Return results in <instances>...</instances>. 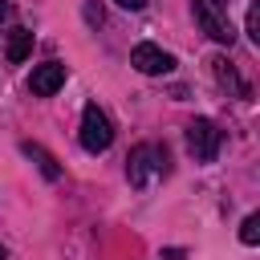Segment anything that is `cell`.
<instances>
[{"label": "cell", "instance_id": "obj_6", "mask_svg": "<svg viewBox=\"0 0 260 260\" xmlns=\"http://www.w3.org/2000/svg\"><path fill=\"white\" fill-rule=\"evenodd\" d=\"M61 85H65V65H61V61H45V65H37L32 77H28V89H32L37 98H53Z\"/></svg>", "mask_w": 260, "mask_h": 260}, {"label": "cell", "instance_id": "obj_1", "mask_svg": "<svg viewBox=\"0 0 260 260\" xmlns=\"http://www.w3.org/2000/svg\"><path fill=\"white\" fill-rule=\"evenodd\" d=\"M162 162H167V154H162L158 146L142 142V146H134L130 158H126V179H130L134 187H150V183L162 175Z\"/></svg>", "mask_w": 260, "mask_h": 260}, {"label": "cell", "instance_id": "obj_13", "mask_svg": "<svg viewBox=\"0 0 260 260\" xmlns=\"http://www.w3.org/2000/svg\"><path fill=\"white\" fill-rule=\"evenodd\" d=\"M122 8H130V12H138V8H146V0H118Z\"/></svg>", "mask_w": 260, "mask_h": 260}, {"label": "cell", "instance_id": "obj_4", "mask_svg": "<svg viewBox=\"0 0 260 260\" xmlns=\"http://www.w3.org/2000/svg\"><path fill=\"white\" fill-rule=\"evenodd\" d=\"M219 142H223V134L215 130L211 118H195V122L187 126V150H191L199 162H211V158L219 154Z\"/></svg>", "mask_w": 260, "mask_h": 260}, {"label": "cell", "instance_id": "obj_5", "mask_svg": "<svg viewBox=\"0 0 260 260\" xmlns=\"http://www.w3.org/2000/svg\"><path fill=\"white\" fill-rule=\"evenodd\" d=\"M130 65H134L138 73H146V77H158V73H171V69H175V57H171V53H162L158 45L142 41V45H134Z\"/></svg>", "mask_w": 260, "mask_h": 260}, {"label": "cell", "instance_id": "obj_14", "mask_svg": "<svg viewBox=\"0 0 260 260\" xmlns=\"http://www.w3.org/2000/svg\"><path fill=\"white\" fill-rule=\"evenodd\" d=\"M0 260H4V248H0Z\"/></svg>", "mask_w": 260, "mask_h": 260}, {"label": "cell", "instance_id": "obj_8", "mask_svg": "<svg viewBox=\"0 0 260 260\" xmlns=\"http://www.w3.org/2000/svg\"><path fill=\"white\" fill-rule=\"evenodd\" d=\"M20 150H24V154H28V158H32L37 167H41V175H45L49 183H53V179H61V167H57V158H53V154H49V150H45L41 142H24Z\"/></svg>", "mask_w": 260, "mask_h": 260}, {"label": "cell", "instance_id": "obj_9", "mask_svg": "<svg viewBox=\"0 0 260 260\" xmlns=\"http://www.w3.org/2000/svg\"><path fill=\"white\" fill-rule=\"evenodd\" d=\"M211 65H215V77H219V85H228V89H236L240 98H252V89H248V85H244V81L236 77V69H232V65L223 61V57H215Z\"/></svg>", "mask_w": 260, "mask_h": 260}, {"label": "cell", "instance_id": "obj_11", "mask_svg": "<svg viewBox=\"0 0 260 260\" xmlns=\"http://www.w3.org/2000/svg\"><path fill=\"white\" fill-rule=\"evenodd\" d=\"M248 37H252V41H260V20H256V4L248 8Z\"/></svg>", "mask_w": 260, "mask_h": 260}, {"label": "cell", "instance_id": "obj_3", "mask_svg": "<svg viewBox=\"0 0 260 260\" xmlns=\"http://www.w3.org/2000/svg\"><path fill=\"white\" fill-rule=\"evenodd\" d=\"M110 142H114L110 118H106L98 106H85V114H81V146H85L89 154H102V150H110Z\"/></svg>", "mask_w": 260, "mask_h": 260}, {"label": "cell", "instance_id": "obj_7", "mask_svg": "<svg viewBox=\"0 0 260 260\" xmlns=\"http://www.w3.org/2000/svg\"><path fill=\"white\" fill-rule=\"evenodd\" d=\"M28 53H32V32H28V28H12V32H8V45H4V57H8L12 65H20Z\"/></svg>", "mask_w": 260, "mask_h": 260}, {"label": "cell", "instance_id": "obj_12", "mask_svg": "<svg viewBox=\"0 0 260 260\" xmlns=\"http://www.w3.org/2000/svg\"><path fill=\"white\" fill-rule=\"evenodd\" d=\"M85 20H89V24H102V8H93V4H85Z\"/></svg>", "mask_w": 260, "mask_h": 260}, {"label": "cell", "instance_id": "obj_2", "mask_svg": "<svg viewBox=\"0 0 260 260\" xmlns=\"http://www.w3.org/2000/svg\"><path fill=\"white\" fill-rule=\"evenodd\" d=\"M191 8H195L199 28H203L211 41H219V45H232V41H236V28H232V20H228L223 0H191Z\"/></svg>", "mask_w": 260, "mask_h": 260}, {"label": "cell", "instance_id": "obj_10", "mask_svg": "<svg viewBox=\"0 0 260 260\" xmlns=\"http://www.w3.org/2000/svg\"><path fill=\"white\" fill-rule=\"evenodd\" d=\"M240 240L252 248V244H260V215H244V223H240Z\"/></svg>", "mask_w": 260, "mask_h": 260}]
</instances>
